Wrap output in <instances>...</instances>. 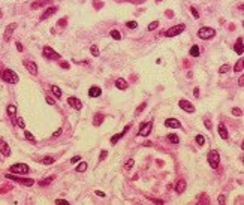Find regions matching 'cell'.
Listing matches in <instances>:
<instances>
[{
	"mask_svg": "<svg viewBox=\"0 0 244 205\" xmlns=\"http://www.w3.org/2000/svg\"><path fill=\"white\" fill-rule=\"evenodd\" d=\"M207 160H208V165L213 169H216L219 166V163H220V154H219V151L217 150H210L208 154H207Z\"/></svg>",
	"mask_w": 244,
	"mask_h": 205,
	"instance_id": "7a4b0ae2",
	"label": "cell"
},
{
	"mask_svg": "<svg viewBox=\"0 0 244 205\" xmlns=\"http://www.w3.org/2000/svg\"><path fill=\"white\" fill-rule=\"evenodd\" d=\"M157 27H159V21H153V23L148 26V30H150V31H153V30H156Z\"/></svg>",
	"mask_w": 244,
	"mask_h": 205,
	"instance_id": "8d00e7d4",
	"label": "cell"
},
{
	"mask_svg": "<svg viewBox=\"0 0 244 205\" xmlns=\"http://www.w3.org/2000/svg\"><path fill=\"white\" fill-rule=\"evenodd\" d=\"M6 178H8V180H12V181H15V183H21V184L26 186V187H30V186L34 184V180H32V178H21V177H17V175H14V174H6Z\"/></svg>",
	"mask_w": 244,
	"mask_h": 205,
	"instance_id": "8992f818",
	"label": "cell"
},
{
	"mask_svg": "<svg viewBox=\"0 0 244 205\" xmlns=\"http://www.w3.org/2000/svg\"><path fill=\"white\" fill-rule=\"evenodd\" d=\"M225 201H226V196H225V195H220V196H219V204H223Z\"/></svg>",
	"mask_w": 244,
	"mask_h": 205,
	"instance_id": "681fc988",
	"label": "cell"
},
{
	"mask_svg": "<svg viewBox=\"0 0 244 205\" xmlns=\"http://www.w3.org/2000/svg\"><path fill=\"white\" fill-rule=\"evenodd\" d=\"M45 99H47V102H48L50 105H54V103H56V102H54V99H53V97H50V96H47Z\"/></svg>",
	"mask_w": 244,
	"mask_h": 205,
	"instance_id": "c3c4849f",
	"label": "cell"
},
{
	"mask_svg": "<svg viewBox=\"0 0 244 205\" xmlns=\"http://www.w3.org/2000/svg\"><path fill=\"white\" fill-rule=\"evenodd\" d=\"M56 11H57V8H56V6H51V8H48V9H47V11L42 14V17H40V20H47V18H50V17H51V15H53Z\"/></svg>",
	"mask_w": 244,
	"mask_h": 205,
	"instance_id": "44dd1931",
	"label": "cell"
},
{
	"mask_svg": "<svg viewBox=\"0 0 244 205\" xmlns=\"http://www.w3.org/2000/svg\"><path fill=\"white\" fill-rule=\"evenodd\" d=\"M0 76H2V79L5 81V83H9V84H18V75L12 70V69H5L2 70V73H0Z\"/></svg>",
	"mask_w": 244,
	"mask_h": 205,
	"instance_id": "6da1fadb",
	"label": "cell"
},
{
	"mask_svg": "<svg viewBox=\"0 0 244 205\" xmlns=\"http://www.w3.org/2000/svg\"><path fill=\"white\" fill-rule=\"evenodd\" d=\"M141 2H142V0H141Z\"/></svg>",
	"mask_w": 244,
	"mask_h": 205,
	"instance_id": "680465c9",
	"label": "cell"
},
{
	"mask_svg": "<svg viewBox=\"0 0 244 205\" xmlns=\"http://www.w3.org/2000/svg\"><path fill=\"white\" fill-rule=\"evenodd\" d=\"M96 195H97V196H100V198H103V196H105V193H103V192H100V190H96Z\"/></svg>",
	"mask_w": 244,
	"mask_h": 205,
	"instance_id": "11a10c76",
	"label": "cell"
},
{
	"mask_svg": "<svg viewBox=\"0 0 244 205\" xmlns=\"http://www.w3.org/2000/svg\"><path fill=\"white\" fill-rule=\"evenodd\" d=\"M64 23H66V18L60 20V21H59V26H60V27H64Z\"/></svg>",
	"mask_w": 244,
	"mask_h": 205,
	"instance_id": "f5cc1de1",
	"label": "cell"
},
{
	"mask_svg": "<svg viewBox=\"0 0 244 205\" xmlns=\"http://www.w3.org/2000/svg\"><path fill=\"white\" fill-rule=\"evenodd\" d=\"M42 56H44L45 59H48V60H60V59H62V56H60L57 51H54L51 47H44Z\"/></svg>",
	"mask_w": 244,
	"mask_h": 205,
	"instance_id": "52a82bcc",
	"label": "cell"
},
{
	"mask_svg": "<svg viewBox=\"0 0 244 205\" xmlns=\"http://www.w3.org/2000/svg\"><path fill=\"white\" fill-rule=\"evenodd\" d=\"M102 121H103V114H96L95 118H93V124L95 126H100Z\"/></svg>",
	"mask_w": 244,
	"mask_h": 205,
	"instance_id": "7402d4cb",
	"label": "cell"
},
{
	"mask_svg": "<svg viewBox=\"0 0 244 205\" xmlns=\"http://www.w3.org/2000/svg\"><path fill=\"white\" fill-rule=\"evenodd\" d=\"M184 30H186V26H184V24H177V26H172L171 29H168L166 31H163V33H162V36H166V37H174V36L181 34Z\"/></svg>",
	"mask_w": 244,
	"mask_h": 205,
	"instance_id": "277c9868",
	"label": "cell"
},
{
	"mask_svg": "<svg viewBox=\"0 0 244 205\" xmlns=\"http://www.w3.org/2000/svg\"><path fill=\"white\" fill-rule=\"evenodd\" d=\"M17 29V24L15 23H12V24H9L8 27H6V30H5V34H3V39L6 40V42H8V40L11 39V36H12V31Z\"/></svg>",
	"mask_w": 244,
	"mask_h": 205,
	"instance_id": "2e32d148",
	"label": "cell"
},
{
	"mask_svg": "<svg viewBox=\"0 0 244 205\" xmlns=\"http://www.w3.org/2000/svg\"><path fill=\"white\" fill-rule=\"evenodd\" d=\"M130 127H132V124H130V123H129V124H127V126H126V127L123 129V132H120V133H117V135H114V136L111 138V144H115L117 141H120L121 138H123V136L126 135V132H127V130H129Z\"/></svg>",
	"mask_w": 244,
	"mask_h": 205,
	"instance_id": "4fadbf2b",
	"label": "cell"
},
{
	"mask_svg": "<svg viewBox=\"0 0 244 205\" xmlns=\"http://www.w3.org/2000/svg\"><path fill=\"white\" fill-rule=\"evenodd\" d=\"M133 165H135V160H133V159H129V160L125 163V169H126V171H129V169H132V168H133Z\"/></svg>",
	"mask_w": 244,
	"mask_h": 205,
	"instance_id": "f1b7e54d",
	"label": "cell"
},
{
	"mask_svg": "<svg viewBox=\"0 0 244 205\" xmlns=\"http://www.w3.org/2000/svg\"><path fill=\"white\" fill-rule=\"evenodd\" d=\"M79 160H81V156H75V157L70 159V163H76V162H79Z\"/></svg>",
	"mask_w": 244,
	"mask_h": 205,
	"instance_id": "7dc6e473",
	"label": "cell"
},
{
	"mask_svg": "<svg viewBox=\"0 0 244 205\" xmlns=\"http://www.w3.org/2000/svg\"><path fill=\"white\" fill-rule=\"evenodd\" d=\"M195 141H196V144L201 145V147H202V145H205V138L202 136V135H196V136H195Z\"/></svg>",
	"mask_w": 244,
	"mask_h": 205,
	"instance_id": "83f0119b",
	"label": "cell"
},
{
	"mask_svg": "<svg viewBox=\"0 0 244 205\" xmlns=\"http://www.w3.org/2000/svg\"><path fill=\"white\" fill-rule=\"evenodd\" d=\"M62 132H63V129H57V130H56V132H54V133H53V136H54V138H56V136H59V135H60V133H62Z\"/></svg>",
	"mask_w": 244,
	"mask_h": 205,
	"instance_id": "f907efd6",
	"label": "cell"
},
{
	"mask_svg": "<svg viewBox=\"0 0 244 205\" xmlns=\"http://www.w3.org/2000/svg\"><path fill=\"white\" fill-rule=\"evenodd\" d=\"M67 103H69L70 108H73V109H76V111H79L81 108H83V103H81V100H79L78 97H75V96H70V97L67 99Z\"/></svg>",
	"mask_w": 244,
	"mask_h": 205,
	"instance_id": "8fae6325",
	"label": "cell"
},
{
	"mask_svg": "<svg viewBox=\"0 0 244 205\" xmlns=\"http://www.w3.org/2000/svg\"><path fill=\"white\" fill-rule=\"evenodd\" d=\"M90 53L93 54V57H97V56H99V48H97L96 45H93V47L90 48Z\"/></svg>",
	"mask_w": 244,
	"mask_h": 205,
	"instance_id": "836d02e7",
	"label": "cell"
},
{
	"mask_svg": "<svg viewBox=\"0 0 244 205\" xmlns=\"http://www.w3.org/2000/svg\"><path fill=\"white\" fill-rule=\"evenodd\" d=\"M115 87H117L118 90H127L129 84H127V81H126L125 78H117V79H115Z\"/></svg>",
	"mask_w": 244,
	"mask_h": 205,
	"instance_id": "9a60e30c",
	"label": "cell"
},
{
	"mask_svg": "<svg viewBox=\"0 0 244 205\" xmlns=\"http://www.w3.org/2000/svg\"><path fill=\"white\" fill-rule=\"evenodd\" d=\"M62 67H63V69H67L69 64H67V63H62Z\"/></svg>",
	"mask_w": 244,
	"mask_h": 205,
	"instance_id": "6f0895ef",
	"label": "cell"
},
{
	"mask_svg": "<svg viewBox=\"0 0 244 205\" xmlns=\"http://www.w3.org/2000/svg\"><path fill=\"white\" fill-rule=\"evenodd\" d=\"M199 54H201L199 47H198V45H193V47L190 48V56H192V57H198Z\"/></svg>",
	"mask_w": 244,
	"mask_h": 205,
	"instance_id": "cb8c5ba5",
	"label": "cell"
},
{
	"mask_svg": "<svg viewBox=\"0 0 244 205\" xmlns=\"http://www.w3.org/2000/svg\"><path fill=\"white\" fill-rule=\"evenodd\" d=\"M53 178H54V177H48L47 180H44V181H40V186H47V184H50V183L53 181Z\"/></svg>",
	"mask_w": 244,
	"mask_h": 205,
	"instance_id": "60d3db41",
	"label": "cell"
},
{
	"mask_svg": "<svg viewBox=\"0 0 244 205\" xmlns=\"http://www.w3.org/2000/svg\"><path fill=\"white\" fill-rule=\"evenodd\" d=\"M56 204H59V205H67L69 202L66 199H56Z\"/></svg>",
	"mask_w": 244,
	"mask_h": 205,
	"instance_id": "7bdbcfd3",
	"label": "cell"
},
{
	"mask_svg": "<svg viewBox=\"0 0 244 205\" xmlns=\"http://www.w3.org/2000/svg\"><path fill=\"white\" fill-rule=\"evenodd\" d=\"M186 186H187V183H186V180H178L177 181V184H175V192L180 195V193H183L184 190H186Z\"/></svg>",
	"mask_w": 244,
	"mask_h": 205,
	"instance_id": "ac0fdd59",
	"label": "cell"
},
{
	"mask_svg": "<svg viewBox=\"0 0 244 205\" xmlns=\"http://www.w3.org/2000/svg\"><path fill=\"white\" fill-rule=\"evenodd\" d=\"M106 156H108V153H106V151H105V150H103V151H100V156H99V160H100V162H102V160H103V159H105V157H106Z\"/></svg>",
	"mask_w": 244,
	"mask_h": 205,
	"instance_id": "ee69618b",
	"label": "cell"
},
{
	"mask_svg": "<svg viewBox=\"0 0 244 205\" xmlns=\"http://www.w3.org/2000/svg\"><path fill=\"white\" fill-rule=\"evenodd\" d=\"M193 94H195V97H199V89H195L193 90Z\"/></svg>",
	"mask_w": 244,
	"mask_h": 205,
	"instance_id": "db71d44e",
	"label": "cell"
},
{
	"mask_svg": "<svg viewBox=\"0 0 244 205\" xmlns=\"http://www.w3.org/2000/svg\"><path fill=\"white\" fill-rule=\"evenodd\" d=\"M153 129V121H147V123H142V124L139 126V136H148L150 132Z\"/></svg>",
	"mask_w": 244,
	"mask_h": 205,
	"instance_id": "ba28073f",
	"label": "cell"
},
{
	"mask_svg": "<svg viewBox=\"0 0 244 205\" xmlns=\"http://www.w3.org/2000/svg\"><path fill=\"white\" fill-rule=\"evenodd\" d=\"M87 166H89V165H87L86 162H81L79 165H78V166L75 168V171H76V172H84V171L87 169Z\"/></svg>",
	"mask_w": 244,
	"mask_h": 205,
	"instance_id": "d4e9b609",
	"label": "cell"
},
{
	"mask_svg": "<svg viewBox=\"0 0 244 205\" xmlns=\"http://www.w3.org/2000/svg\"><path fill=\"white\" fill-rule=\"evenodd\" d=\"M54 157H44L42 159V163H44V165H51V163H54Z\"/></svg>",
	"mask_w": 244,
	"mask_h": 205,
	"instance_id": "1f68e13d",
	"label": "cell"
},
{
	"mask_svg": "<svg viewBox=\"0 0 244 205\" xmlns=\"http://www.w3.org/2000/svg\"><path fill=\"white\" fill-rule=\"evenodd\" d=\"M217 130H219V135H220V138L222 139H228L229 138V133H228V129H226V126L225 124H219V127H217Z\"/></svg>",
	"mask_w": 244,
	"mask_h": 205,
	"instance_id": "e0dca14e",
	"label": "cell"
},
{
	"mask_svg": "<svg viewBox=\"0 0 244 205\" xmlns=\"http://www.w3.org/2000/svg\"><path fill=\"white\" fill-rule=\"evenodd\" d=\"M109 36H111L114 40H120V39H121V33H120L118 30H111Z\"/></svg>",
	"mask_w": 244,
	"mask_h": 205,
	"instance_id": "484cf974",
	"label": "cell"
},
{
	"mask_svg": "<svg viewBox=\"0 0 244 205\" xmlns=\"http://www.w3.org/2000/svg\"><path fill=\"white\" fill-rule=\"evenodd\" d=\"M17 50H18V51H23V45H21L20 42H17Z\"/></svg>",
	"mask_w": 244,
	"mask_h": 205,
	"instance_id": "9f6ffc18",
	"label": "cell"
},
{
	"mask_svg": "<svg viewBox=\"0 0 244 205\" xmlns=\"http://www.w3.org/2000/svg\"><path fill=\"white\" fill-rule=\"evenodd\" d=\"M48 0H40V2H36V3H32V8L33 9H36V8H39V6H42L44 3H47Z\"/></svg>",
	"mask_w": 244,
	"mask_h": 205,
	"instance_id": "e575fe53",
	"label": "cell"
},
{
	"mask_svg": "<svg viewBox=\"0 0 244 205\" xmlns=\"http://www.w3.org/2000/svg\"><path fill=\"white\" fill-rule=\"evenodd\" d=\"M24 135H26V138H27L29 141H33V142L36 141V139H34V136H33V135H32L30 132H27V130H26V132H24Z\"/></svg>",
	"mask_w": 244,
	"mask_h": 205,
	"instance_id": "ab89813d",
	"label": "cell"
},
{
	"mask_svg": "<svg viewBox=\"0 0 244 205\" xmlns=\"http://www.w3.org/2000/svg\"><path fill=\"white\" fill-rule=\"evenodd\" d=\"M24 67L32 73V75H36L37 73V64L33 62V60H29V59H26L24 60Z\"/></svg>",
	"mask_w": 244,
	"mask_h": 205,
	"instance_id": "30bf717a",
	"label": "cell"
},
{
	"mask_svg": "<svg viewBox=\"0 0 244 205\" xmlns=\"http://www.w3.org/2000/svg\"><path fill=\"white\" fill-rule=\"evenodd\" d=\"M232 114H234V115H241L243 112H241V109H238V108H234V109H232Z\"/></svg>",
	"mask_w": 244,
	"mask_h": 205,
	"instance_id": "bcb514c9",
	"label": "cell"
},
{
	"mask_svg": "<svg viewBox=\"0 0 244 205\" xmlns=\"http://www.w3.org/2000/svg\"><path fill=\"white\" fill-rule=\"evenodd\" d=\"M6 111H8V114H9L11 117H14V115L17 114V106H15V105H9Z\"/></svg>",
	"mask_w": 244,
	"mask_h": 205,
	"instance_id": "4dcf8cb0",
	"label": "cell"
},
{
	"mask_svg": "<svg viewBox=\"0 0 244 205\" xmlns=\"http://www.w3.org/2000/svg\"><path fill=\"white\" fill-rule=\"evenodd\" d=\"M100 94H102V90H100L99 87L93 86V87L89 89V96H90V97H99Z\"/></svg>",
	"mask_w": 244,
	"mask_h": 205,
	"instance_id": "d6986e66",
	"label": "cell"
},
{
	"mask_svg": "<svg viewBox=\"0 0 244 205\" xmlns=\"http://www.w3.org/2000/svg\"><path fill=\"white\" fill-rule=\"evenodd\" d=\"M214 36H216V30L213 27H201L198 30V37L199 39L208 40V39H213Z\"/></svg>",
	"mask_w": 244,
	"mask_h": 205,
	"instance_id": "3957f363",
	"label": "cell"
},
{
	"mask_svg": "<svg viewBox=\"0 0 244 205\" xmlns=\"http://www.w3.org/2000/svg\"><path fill=\"white\" fill-rule=\"evenodd\" d=\"M17 124H18L21 129H26V123L23 121V118H21V117H20V118H17Z\"/></svg>",
	"mask_w": 244,
	"mask_h": 205,
	"instance_id": "f35d334b",
	"label": "cell"
},
{
	"mask_svg": "<svg viewBox=\"0 0 244 205\" xmlns=\"http://www.w3.org/2000/svg\"><path fill=\"white\" fill-rule=\"evenodd\" d=\"M190 12H192V15H193V18H196V20L199 18V12L196 11V8H195V6H190Z\"/></svg>",
	"mask_w": 244,
	"mask_h": 205,
	"instance_id": "d590c367",
	"label": "cell"
},
{
	"mask_svg": "<svg viewBox=\"0 0 244 205\" xmlns=\"http://www.w3.org/2000/svg\"><path fill=\"white\" fill-rule=\"evenodd\" d=\"M145 106H147V103H145V102H142V103H141V105L138 106V109L135 111V115H139V114H141V112L144 111V108H145Z\"/></svg>",
	"mask_w": 244,
	"mask_h": 205,
	"instance_id": "d6a6232c",
	"label": "cell"
},
{
	"mask_svg": "<svg viewBox=\"0 0 244 205\" xmlns=\"http://www.w3.org/2000/svg\"><path fill=\"white\" fill-rule=\"evenodd\" d=\"M51 92H53V94H54L57 99L62 97V90H60V87H57V86H51Z\"/></svg>",
	"mask_w": 244,
	"mask_h": 205,
	"instance_id": "603a6c76",
	"label": "cell"
},
{
	"mask_svg": "<svg viewBox=\"0 0 244 205\" xmlns=\"http://www.w3.org/2000/svg\"><path fill=\"white\" fill-rule=\"evenodd\" d=\"M243 63H244V60H243V59H240V60H238V63L235 64L234 70H235V72H243Z\"/></svg>",
	"mask_w": 244,
	"mask_h": 205,
	"instance_id": "f546056e",
	"label": "cell"
},
{
	"mask_svg": "<svg viewBox=\"0 0 244 205\" xmlns=\"http://www.w3.org/2000/svg\"><path fill=\"white\" fill-rule=\"evenodd\" d=\"M126 26H127L129 29H136V26H138V23H136V21H129V23H127Z\"/></svg>",
	"mask_w": 244,
	"mask_h": 205,
	"instance_id": "b9f144b4",
	"label": "cell"
},
{
	"mask_svg": "<svg viewBox=\"0 0 244 205\" xmlns=\"http://www.w3.org/2000/svg\"><path fill=\"white\" fill-rule=\"evenodd\" d=\"M243 83H244V76H240V79H238V86H240V87H243V86H244Z\"/></svg>",
	"mask_w": 244,
	"mask_h": 205,
	"instance_id": "816d5d0a",
	"label": "cell"
},
{
	"mask_svg": "<svg viewBox=\"0 0 244 205\" xmlns=\"http://www.w3.org/2000/svg\"><path fill=\"white\" fill-rule=\"evenodd\" d=\"M178 106H180L183 111H186V112H195V106H193V103L189 102V100H186V99H181V100L178 102Z\"/></svg>",
	"mask_w": 244,
	"mask_h": 205,
	"instance_id": "9c48e42d",
	"label": "cell"
},
{
	"mask_svg": "<svg viewBox=\"0 0 244 205\" xmlns=\"http://www.w3.org/2000/svg\"><path fill=\"white\" fill-rule=\"evenodd\" d=\"M234 50H235V53L237 54H243V37H238L237 39V42H235V45H234Z\"/></svg>",
	"mask_w": 244,
	"mask_h": 205,
	"instance_id": "ffe728a7",
	"label": "cell"
},
{
	"mask_svg": "<svg viewBox=\"0 0 244 205\" xmlns=\"http://www.w3.org/2000/svg\"><path fill=\"white\" fill-rule=\"evenodd\" d=\"M11 172L12 174H18V175H26L30 172V168L26 163H15V165L11 166Z\"/></svg>",
	"mask_w": 244,
	"mask_h": 205,
	"instance_id": "5b68a950",
	"label": "cell"
},
{
	"mask_svg": "<svg viewBox=\"0 0 244 205\" xmlns=\"http://www.w3.org/2000/svg\"><path fill=\"white\" fill-rule=\"evenodd\" d=\"M168 141L172 142V144H178V142H180V138H178L175 133H169V135H168Z\"/></svg>",
	"mask_w": 244,
	"mask_h": 205,
	"instance_id": "4316f807",
	"label": "cell"
},
{
	"mask_svg": "<svg viewBox=\"0 0 244 205\" xmlns=\"http://www.w3.org/2000/svg\"><path fill=\"white\" fill-rule=\"evenodd\" d=\"M165 127H169V129H180V127H181V123H180L177 118H166V120H165Z\"/></svg>",
	"mask_w": 244,
	"mask_h": 205,
	"instance_id": "7c38bea8",
	"label": "cell"
},
{
	"mask_svg": "<svg viewBox=\"0 0 244 205\" xmlns=\"http://www.w3.org/2000/svg\"><path fill=\"white\" fill-rule=\"evenodd\" d=\"M0 153H2L3 156H11V148H9V145L5 142L3 138H0Z\"/></svg>",
	"mask_w": 244,
	"mask_h": 205,
	"instance_id": "5bb4252c",
	"label": "cell"
},
{
	"mask_svg": "<svg viewBox=\"0 0 244 205\" xmlns=\"http://www.w3.org/2000/svg\"><path fill=\"white\" fill-rule=\"evenodd\" d=\"M229 69H231V67H229V64H223V66H220V69H219V73H226Z\"/></svg>",
	"mask_w": 244,
	"mask_h": 205,
	"instance_id": "74e56055",
	"label": "cell"
},
{
	"mask_svg": "<svg viewBox=\"0 0 244 205\" xmlns=\"http://www.w3.org/2000/svg\"><path fill=\"white\" fill-rule=\"evenodd\" d=\"M204 124H205V127H207V129H211V127H213V126H211V121H210V120H204Z\"/></svg>",
	"mask_w": 244,
	"mask_h": 205,
	"instance_id": "f6af8a7d",
	"label": "cell"
}]
</instances>
